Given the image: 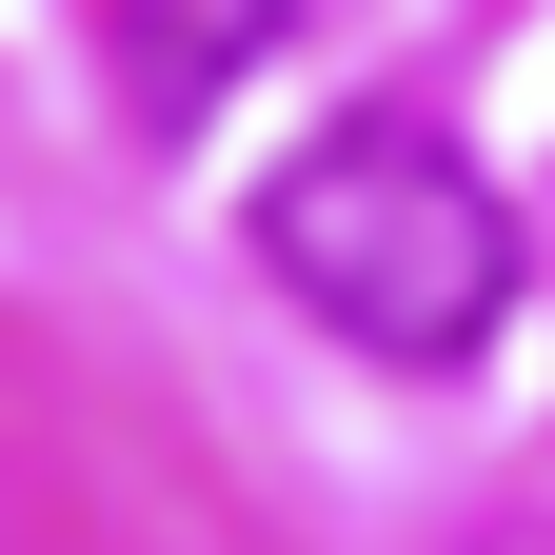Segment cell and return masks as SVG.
Returning <instances> with one entry per match:
<instances>
[{
    "label": "cell",
    "instance_id": "6da1fadb",
    "mask_svg": "<svg viewBox=\"0 0 555 555\" xmlns=\"http://www.w3.org/2000/svg\"><path fill=\"white\" fill-rule=\"evenodd\" d=\"M258 278L318 337H358V358L456 377L476 337L516 318V198L476 179L437 119H318L298 159L258 179Z\"/></svg>",
    "mask_w": 555,
    "mask_h": 555
}]
</instances>
